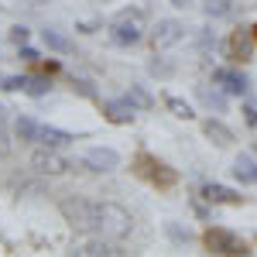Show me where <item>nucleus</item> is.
I'll use <instances>...</instances> for the list:
<instances>
[{
    "label": "nucleus",
    "instance_id": "nucleus-24",
    "mask_svg": "<svg viewBox=\"0 0 257 257\" xmlns=\"http://www.w3.org/2000/svg\"><path fill=\"white\" fill-rule=\"evenodd\" d=\"M206 103L216 106V110H223V96H216V93H206Z\"/></svg>",
    "mask_w": 257,
    "mask_h": 257
},
{
    "label": "nucleus",
    "instance_id": "nucleus-2",
    "mask_svg": "<svg viewBox=\"0 0 257 257\" xmlns=\"http://www.w3.org/2000/svg\"><path fill=\"white\" fill-rule=\"evenodd\" d=\"M134 172H138V175H144L151 185H158V189H172V185L178 182V172H175V168H168L165 161L151 158V155H138Z\"/></svg>",
    "mask_w": 257,
    "mask_h": 257
},
{
    "label": "nucleus",
    "instance_id": "nucleus-29",
    "mask_svg": "<svg viewBox=\"0 0 257 257\" xmlns=\"http://www.w3.org/2000/svg\"><path fill=\"white\" fill-rule=\"evenodd\" d=\"M0 117H4V106H0Z\"/></svg>",
    "mask_w": 257,
    "mask_h": 257
},
{
    "label": "nucleus",
    "instance_id": "nucleus-20",
    "mask_svg": "<svg viewBox=\"0 0 257 257\" xmlns=\"http://www.w3.org/2000/svg\"><path fill=\"white\" fill-rule=\"evenodd\" d=\"M127 99H131L134 106H141V110H151V106H155V99H151V93H148L144 86H131V89H127Z\"/></svg>",
    "mask_w": 257,
    "mask_h": 257
},
{
    "label": "nucleus",
    "instance_id": "nucleus-16",
    "mask_svg": "<svg viewBox=\"0 0 257 257\" xmlns=\"http://www.w3.org/2000/svg\"><path fill=\"white\" fill-rule=\"evenodd\" d=\"M41 41H45L52 52H62V55H69V52H72V41L65 38V35H59V31H52V28H45V31H41Z\"/></svg>",
    "mask_w": 257,
    "mask_h": 257
},
{
    "label": "nucleus",
    "instance_id": "nucleus-15",
    "mask_svg": "<svg viewBox=\"0 0 257 257\" xmlns=\"http://www.w3.org/2000/svg\"><path fill=\"white\" fill-rule=\"evenodd\" d=\"M233 175L240 178V182H247V185H257V165L247 155H240L237 161H233Z\"/></svg>",
    "mask_w": 257,
    "mask_h": 257
},
{
    "label": "nucleus",
    "instance_id": "nucleus-5",
    "mask_svg": "<svg viewBox=\"0 0 257 257\" xmlns=\"http://www.w3.org/2000/svg\"><path fill=\"white\" fill-rule=\"evenodd\" d=\"M185 38V24L175 18H161L155 28H151V41H155V48H172L178 41Z\"/></svg>",
    "mask_w": 257,
    "mask_h": 257
},
{
    "label": "nucleus",
    "instance_id": "nucleus-17",
    "mask_svg": "<svg viewBox=\"0 0 257 257\" xmlns=\"http://www.w3.org/2000/svg\"><path fill=\"white\" fill-rule=\"evenodd\" d=\"M38 127L41 123H35L31 117H18L14 120V134H18V141H38Z\"/></svg>",
    "mask_w": 257,
    "mask_h": 257
},
{
    "label": "nucleus",
    "instance_id": "nucleus-14",
    "mask_svg": "<svg viewBox=\"0 0 257 257\" xmlns=\"http://www.w3.org/2000/svg\"><path fill=\"white\" fill-rule=\"evenodd\" d=\"M202 131H206V138L213 141V144H219V148H230V144H233V131H230L223 120H213V117H209L206 123H202Z\"/></svg>",
    "mask_w": 257,
    "mask_h": 257
},
{
    "label": "nucleus",
    "instance_id": "nucleus-26",
    "mask_svg": "<svg viewBox=\"0 0 257 257\" xmlns=\"http://www.w3.org/2000/svg\"><path fill=\"white\" fill-rule=\"evenodd\" d=\"M7 148V138H4V127H0V151Z\"/></svg>",
    "mask_w": 257,
    "mask_h": 257
},
{
    "label": "nucleus",
    "instance_id": "nucleus-21",
    "mask_svg": "<svg viewBox=\"0 0 257 257\" xmlns=\"http://www.w3.org/2000/svg\"><path fill=\"white\" fill-rule=\"evenodd\" d=\"M72 89H76L82 99H96V89H93V82H89V79H72Z\"/></svg>",
    "mask_w": 257,
    "mask_h": 257
},
{
    "label": "nucleus",
    "instance_id": "nucleus-12",
    "mask_svg": "<svg viewBox=\"0 0 257 257\" xmlns=\"http://www.w3.org/2000/svg\"><path fill=\"white\" fill-rule=\"evenodd\" d=\"M134 113H138V110H134V103L127 96L123 99H106V103H103V117L110 120V123H131Z\"/></svg>",
    "mask_w": 257,
    "mask_h": 257
},
{
    "label": "nucleus",
    "instance_id": "nucleus-19",
    "mask_svg": "<svg viewBox=\"0 0 257 257\" xmlns=\"http://www.w3.org/2000/svg\"><path fill=\"white\" fill-rule=\"evenodd\" d=\"M202 11L206 18H226L233 11V0H202Z\"/></svg>",
    "mask_w": 257,
    "mask_h": 257
},
{
    "label": "nucleus",
    "instance_id": "nucleus-23",
    "mask_svg": "<svg viewBox=\"0 0 257 257\" xmlns=\"http://www.w3.org/2000/svg\"><path fill=\"white\" fill-rule=\"evenodd\" d=\"M21 59H24V62H38V52L28 48V45H21Z\"/></svg>",
    "mask_w": 257,
    "mask_h": 257
},
{
    "label": "nucleus",
    "instance_id": "nucleus-4",
    "mask_svg": "<svg viewBox=\"0 0 257 257\" xmlns=\"http://www.w3.org/2000/svg\"><path fill=\"white\" fill-rule=\"evenodd\" d=\"M62 213L69 216L72 226H93L99 219V206L96 202H86V199H65L62 202Z\"/></svg>",
    "mask_w": 257,
    "mask_h": 257
},
{
    "label": "nucleus",
    "instance_id": "nucleus-10",
    "mask_svg": "<svg viewBox=\"0 0 257 257\" xmlns=\"http://www.w3.org/2000/svg\"><path fill=\"white\" fill-rule=\"evenodd\" d=\"M82 161H86V168H93V172H113L120 165V155L113 148H89Z\"/></svg>",
    "mask_w": 257,
    "mask_h": 257
},
{
    "label": "nucleus",
    "instance_id": "nucleus-11",
    "mask_svg": "<svg viewBox=\"0 0 257 257\" xmlns=\"http://www.w3.org/2000/svg\"><path fill=\"white\" fill-rule=\"evenodd\" d=\"M202 199H206V202H213V206H240V202H243L240 192L226 189V185H216V182L202 185Z\"/></svg>",
    "mask_w": 257,
    "mask_h": 257
},
{
    "label": "nucleus",
    "instance_id": "nucleus-3",
    "mask_svg": "<svg viewBox=\"0 0 257 257\" xmlns=\"http://www.w3.org/2000/svg\"><path fill=\"white\" fill-rule=\"evenodd\" d=\"M202 243H206L213 254H226V257L250 254V250H247V243H243L233 230H226V226H213V230H206V233H202Z\"/></svg>",
    "mask_w": 257,
    "mask_h": 257
},
{
    "label": "nucleus",
    "instance_id": "nucleus-27",
    "mask_svg": "<svg viewBox=\"0 0 257 257\" xmlns=\"http://www.w3.org/2000/svg\"><path fill=\"white\" fill-rule=\"evenodd\" d=\"M172 4H175V7H185V4H192V0H172Z\"/></svg>",
    "mask_w": 257,
    "mask_h": 257
},
{
    "label": "nucleus",
    "instance_id": "nucleus-8",
    "mask_svg": "<svg viewBox=\"0 0 257 257\" xmlns=\"http://www.w3.org/2000/svg\"><path fill=\"white\" fill-rule=\"evenodd\" d=\"M213 82L223 86L230 96H247V93H250V79H247L243 72H237V69H216V72H213Z\"/></svg>",
    "mask_w": 257,
    "mask_h": 257
},
{
    "label": "nucleus",
    "instance_id": "nucleus-18",
    "mask_svg": "<svg viewBox=\"0 0 257 257\" xmlns=\"http://www.w3.org/2000/svg\"><path fill=\"white\" fill-rule=\"evenodd\" d=\"M165 106H168V110H172V113H175L178 120H192V117H196L192 103H185L182 96H165Z\"/></svg>",
    "mask_w": 257,
    "mask_h": 257
},
{
    "label": "nucleus",
    "instance_id": "nucleus-28",
    "mask_svg": "<svg viewBox=\"0 0 257 257\" xmlns=\"http://www.w3.org/2000/svg\"><path fill=\"white\" fill-rule=\"evenodd\" d=\"M254 38H257V24H254Z\"/></svg>",
    "mask_w": 257,
    "mask_h": 257
},
{
    "label": "nucleus",
    "instance_id": "nucleus-25",
    "mask_svg": "<svg viewBox=\"0 0 257 257\" xmlns=\"http://www.w3.org/2000/svg\"><path fill=\"white\" fill-rule=\"evenodd\" d=\"M243 120H247V123L254 127V123H257V110H250V106H247V110H243Z\"/></svg>",
    "mask_w": 257,
    "mask_h": 257
},
{
    "label": "nucleus",
    "instance_id": "nucleus-30",
    "mask_svg": "<svg viewBox=\"0 0 257 257\" xmlns=\"http://www.w3.org/2000/svg\"><path fill=\"white\" fill-rule=\"evenodd\" d=\"M254 151H257V141H254Z\"/></svg>",
    "mask_w": 257,
    "mask_h": 257
},
{
    "label": "nucleus",
    "instance_id": "nucleus-7",
    "mask_svg": "<svg viewBox=\"0 0 257 257\" xmlns=\"http://www.w3.org/2000/svg\"><path fill=\"white\" fill-rule=\"evenodd\" d=\"M4 89L11 93H28V96H45L52 89L48 76H7L4 79Z\"/></svg>",
    "mask_w": 257,
    "mask_h": 257
},
{
    "label": "nucleus",
    "instance_id": "nucleus-9",
    "mask_svg": "<svg viewBox=\"0 0 257 257\" xmlns=\"http://www.w3.org/2000/svg\"><path fill=\"white\" fill-rule=\"evenodd\" d=\"M254 31H247V28H237L230 41H226V52H230V59L233 62H250V52H254Z\"/></svg>",
    "mask_w": 257,
    "mask_h": 257
},
{
    "label": "nucleus",
    "instance_id": "nucleus-6",
    "mask_svg": "<svg viewBox=\"0 0 257 257\" xmlns=\"http://www.w3.org/2000/svg\"><path fill=\"white\" fill-rule=\"evenodd\" d=\"M31 168L41 175H62V172H69V161L59 155V148H41L31 155Z\"/></svg>",
    "mask_w": 257,
    "mask_h": 257
},
{
    "label": "nucleus",
    "instance_id": "nucleus-22",
    "mask_svg": "<svg viewBox=\"0 0 257 257\" xmlns=\"http://www.w3.org/2000/svg\"><path fill=\"white\" fill-rule=\"evenodd\" d=\"M28 38H31V31H28V28H24V24H14V28H11V41H14V45H28Z\"/></svg>",
    "mask_w": 257,
    "mask_h": 257
},
{
    "label": "nucleus",
    "instance_id": "nucleus-1",
    "mask_svg": "<svg viewBox=\"0 0 257 257\" xmlns=\"http://www.w3.org/2000/svg\"><path fill=\"white\" fill-rule=\"evenodd\" d=\"M144 14H141L138 7H127V11H120L117 18L110 21V35H113V41L117 45H138L141 38H144Z\"/></svg>",
    "mask_w": 257,
    "mask_h": 257
},
{
    "label": "nucleus",
    "instance_id": "nucleus-13",
    "mask_svg": "<svg viewBox=\"0 0 257 257\" xmlns=\"http://www.w3.org/2000/svg\"><path fill=\"white\" fill-rule=\"evenodd\" d=\"M76 134H69V131H62V127H38V144L41 148H65V144H72Z\"/></svg>",
    "mask_w": 257,
    "mask_h": 257
}]
</instances>
